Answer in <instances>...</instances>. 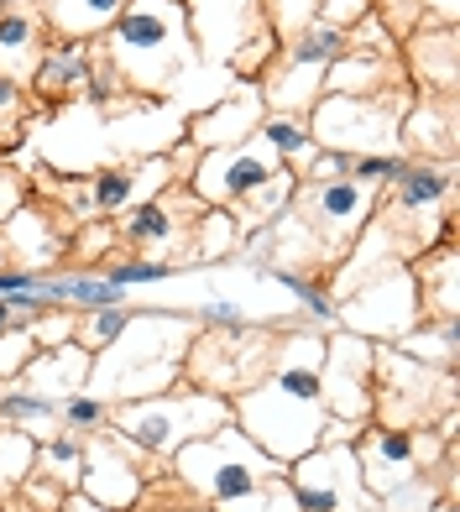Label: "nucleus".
Returning <instances> with one entry per match:
<instances>
[{"instance_id": "nucleus-27", "label": "nucleus", "mask_w": 460, "mask_h": 512, "mask_svg": "<svg viewBox=\"0 0 460 512\" xmlns=\"http://www.w3.org/2000/svg\"><path fill=\"white\" fill-rule=\"evenodd\" d=\"M178 236V215H173V199L157 194L147 204H131L115 215V241L121 246H163Z\"/></svg>"}, {"instance_id": "nucleus-21", "label": "nucleus", "mask_w": 460, "mask_h": 512, "mask_svg": "<svg viewBox=\"0 0 460 512\" xmlns=\"http://www.w3.org/2000/svg\"><path fill=\"white\" fill-rule=\"evenodd\" d=\"M408 84L398 53H372V48H345L325 68V95H382V89ZM413 89V84H408Z\"/></svg>"}, {"instance_id": "nucleus-14", "label": "nucleus", "mask_w": 460, "mask_h": 512, "mask_svg": "<svg viewBox=\"0 0 460 512\" xmlns=\"http://www.w3.org/2000/svg\"><path fill=\"white\" fill-rule=\"evenodd\" d=\"M147 481H152V471L121 445V439H110L105 429L84 434V465H79L74 492H84L89 502H100L110 512H131L147 497Z\"/></svg>"}, {"instance_id": "nucleus-49", "label": "nucleus", "mask_w": 460, "mask_h": 512, "mask_svg": "<svg viewBox=\"0 0 460 512\" xmlns=\"http://www.w3.org/2000/svg\"><path fill=\"white\" fill-rule=\"evenodd\" d=\"M6 330H32V324H21V319L11 314V304L0 298V335H6Z\"/></svg>"}, {"instance_id": "nucleus-11", "label": "nucleus", "mask_w": 460, "mask_h": 512, "mask_svg": "<svg viewBox=\"0 0 460 512\" xmlns=\"http://www.w3.org/2000/svg\"><path fill=\"white\" fill-rule=\"evenodd\" d=\"M429 445L434 434L429 429H393V424H366L356 434V465H361V481L377 502H393L403 492H413L424 476H429Z\"/></svg>"}, {"instance_id": "nucleus-8", "label": "nucleus", "mask_w": 460, "mask_h": 512, "mask_svg": "<svg viewBox=\"0 0 460 512\" xmlns=\"http://www.w3.org/2000/svg\"><path fill=\"white\" fill-rule=\"evenodd\" d=\"M434 392H455V371H434L403 356L398 345H377L372 356V424L429 429Z\"/></svg>"}, {"instance_id": "nucleus-47", "label": "nucleus", "mask_w": 460, "mask_h": 512, "mask_svg": "<svg viewBox=\"0 0 460 512\" xmlns=\"http://www.w3.org/2000/svg\"><path fill=\"white\" fill-rule=\"evenodd\" d=\"M58 512H110V507H100V502H89L84 492H68V497L58 502Z\"/></svg>"}, {"instance_id": "nucleus-51", "label": "nucleus", "mask_w": 460, "mask_h": 512, "mask_svg": "<svg viewBox=\"0 0 460 512\" xmlns=\"http://www.w3.org/2000/svg\"><path fill=\"white\" fill-rule=\"evenodd\" d=\"M173 6H183V0H173Z\"/></svg>"}, {"instance_id": "nucleus-34", "label": "nucleus", "mask_w": 460, "mask_h": 512, "mask_svg": "<svg viewBox=\"0 0 460 512\" xmlns=\"http://www.w3.org/2000/svg\"><path fill=\"white\" fill-rule=\"evenodd\" d=\"M95 272V267H89ZM183 267H173V262H152V256H115V262L100 272L105 283H115V288H126V293H136V288H163V283H173Z\"/></svg>"}, {"instance_id": "nucleus-48", "label": "nucleus", "mask_w": 460, "mask_h": 512, "mask_svg": "<svg viewBox=\"0 0 460 512\" xmlns=\"http://www.w3.org/2000/svg\"><path fill=\"white\" fill-rule=\"evenodd\" d=\"M131 512H210V507H199V502H183V507H157L152 497H142V502H136Z\"/></svg>"}, {"instance_id": "nucleus-44", "label": "nucleus", "mask_w": 460, "mask_h": 512, "mask_svg": "<svg viewBox=\"0 0 460 512\" xmlns=\"http://www.w3.org/2000/svg\"><path fill=\"white\" fill-rule=\"evenodd\" d=\"M74 309H48V314H37L32 319V335L37 345H63V340H74Z\"/></svg>"}, {"instance_id": "nucleus-46", "label": "nucleus", "mask_w": 460, "mask_h": 512, "mask_svg": "<svg viewBox=\"0 0 460 512\" xmlns=\"http://www.w3.org/2000/svg\"><path fill=\"white\" fill-rule=\"evenodd\" d=\"M16 110H21V84L0 79V121H6V115H16Z\"/></svg>"}, {"instance_id": "nucleus-33", "label": "nucleus", "mask_w": 460, "mask_h": 512, "mask_svg": "<svg viewBox=\"0 0 460 512\" xmlns=\"http://www.w3.org/2000/svg\"><path fill=\"white\" fill-rule=\"evenodd\" d=\"M272 283L293 293L298 314H309L314 324H335V288L314 283V277H304V272H288V267H272Z\"/></svg>"}, {"instance_id": "nucleus-22", "label": "nucleus", "mask_w": 460, "mask_h": 512, "mask_svg": "<svg viewBox=\"0 0 460 512\" xmlns=\"http://www.w3.org/2000/svg\"><path fill=\"white\" fill-rule=\"evenodd\" d=\"M89 356L84 345L63 340V345H37V356L27 361V371H21V387L42 392V398H68V392H84L89 387Z\"/></svg>"}, {"instance_id": "nucleus-13", "label": "nucleus", "mask_w": 460, "mask_h": 512, "mask_svg": "<svg viewBox=\"0 0 460 512\" xmlns=\"http://www.w3.org/2000/svg\"><path fill=\"white\" fill-rule=\"evenodd\" d=\"M372 356H377V340H361L351 330L325 335L319 387H325V413L330 418L372 424Z\"/></svg>"}, {"instance_id": "nucleus-43", "label": "nucleus", "mask_w": 460, "mask_h": 512, "mask_svg": "<svg viewBox=\"0 0 460 512\" xmlns=\"http://www.w3.org/2000/svg\"><path fill=\"white\" fill-rule=\"evenodd\" d=\"M351 168H356V157H351V152L314 147V157H309L293 178H304V183H335V178H351Z\"/></svg>"}, {"instance_id": "nucleus-20", "label": "nucleus", "mask_w": 460, "mask_h": 512, "mask_svg": "<svg viewBox=\"0 0 460 512\" xmlns=\"http://www.w3.org/2000/svg\"><path fill=\"white\" fill-rule=\"evenodd\" d=\"M42 16L32 0H6L0 6V79H11L27 89L37 63H42Z\"/></svg>"}, {"instance_id": "nucleus-30", "label": "nucleus", "mask_w": 460, "mask_h": 512, "mask_svg": "<svg viewBox=\"0 0 460 512\" xmlns=\"http://www.w3.org/2000/svg\"><path fill=\"white\" fill-rule=\"evenodd\" d=\"M79 465H84V434L53 429L48 439H37V471L53 476L58 486H68V492L79 486Z\"/></svg>"}, {"instance_id": "nucleus-25", "label": "nucleus", "mask_w": 460, "mask_h": 512, "mask_svg": "<svg viewBox=\"0 0 460 512\" xmlns=\"http://www.w3.org/2000/svg\"><path fill=\"white\" fill-rule=\"evenodd\" d=\"M455 189V162H403V173L393 178V209L398 215H434V209H445Z\"/></svg>"}, {"instance_id": "nucleus-31", "label": "nucleus", "mask_w": 460, "mask_h": 512, "mask_svg": "<svg viewBox=\"0 0 460 512\" xmlns=\"http://www.w3.org/2000/svg\"><path fill=\"white\" fill-rule=\"evenodd\" d=\"M37 471V439L27 429L0 424V502L21 492V481Z\"/></svg>"}, {"instance_id": "nucleus-26", "label": "nucleus", "mask_w": 460, "mask_h": 512, "mask_svg": "<svg viewBox=\"0 0 460 512\" xmlns=\"http://www.w3.org/2000/svg\"><path fill=\"white\" fill-rule=\"evenodd\" d=\"M95 63H100L95 42H53L32 74V89L42 100H63V95H74V89L89 84V68Z\"/></svg>"}, {"instance_id": "nucleus-17", "label": "nucleus", "mask_w": 460, "mask_h": 512, "mask_svg": "<svg viewBox=\"0 0 460 512\" xmlns=\"http://www.w3.org/2000/svg\"><path fill=\"white\" fill-rule=\"evenodd\" d=\"M262 115H267V105H262L257 79H236V89H230V95H220L215 105L194 110L183 131H189V142H194L199 152H220V147L251 142V136H257V126H262Z\"/></svg>"}, {"instance_id": "nucleus-50", "label": "nucleus", "mask_w": 460, "mask_h": 512, "mask_svg": "<svg viewBox=\"0 0 460 512\" xmlns=\"http://www.w3.org/2000/svg\"><path fill=\"white\" fill-rule=\"evenodd\" d=\"M0 267H11V251H6V236H0Z\"/></svg>"}, {"instance_id": "nucleus-4", "label": "nucleus", "mask_w": 460, "mask_h": 512, "mask_svg": "<svg viewBox=\"0 0 460 512\" xmlns=\"http://www.w3.org/2000/svg\"><path fill=\"white\" fill-rule=\"evenodd\" d=\"M225 418H230V398L204 392L194 382H173L168 392H152V398L115 403L105 434L121 439L136 460H173L189 439L220 429Z\"/></svg>"}, {"instance_id": "nucleus-15", "label": "nucleus", "mask_w": 460, "mask_h": 512, "mask_svg": "<svg viewBox=\"0 0 460 512\" xmlns=\"http://www.w3.org/2000/svg\"><path fill=\"white\" fill-rule=\"evenodd\" d=\"M372 204H377V194L366 189V183L335 178V183H309V194L293 189L288 209L314 230V236H325L330 246H345V241H356L361 230L372 225Z\"/></svg>"}, {"instance_id": "nucleus-19", "label": "nucleus", "mask_w": 460, "mask_h": 512, "mask_svg": "<svg viewBox=\"0 0 460 512\" xmlns=\"http://www.w3.org/2000/svg\"><path fill=\"white\" fill-rule=\"evenodd\" d=\"M398 147L413 152V162H455V105L450 95H424L403 110Z\"/></svg>"}, {"instance_id": "nucleus-5", "label": "nucleus", "mask_w": 460, "mask_h": 512, "mask_svg": "<svg viewBox=\"0 0 460 512\" xmlns=\"http://www.w3.org/2000/svg\"><path fill=\"white\" fill-rule=\"evenodd\" d=\"M272 476H283V465L272 460L257 439H246L236 429V418H225L220 429L189 439V445L173 455V481L210 512L230 497L251 492V486L272 481Z\"/></svg>"}, {"instance_id": "nucleus-41", "label": "nucleus", "mask_w": 460, "mask_h": 512, "mask_svg": "<svg viewBox=\"0 0 460 512\" xmlns=\"http://www.w3.org/2000/svg\"><path fill=\"white\" fill-rule=\"evenodd\" d=\"M115 246H121V241H115V220H89L68 251L84 256V267H95V262H105V256H115Z\"/></svg>"}, {"instance_id": "nucleus-37", "label": "nucleus", "mask_w": 460, "mask_h": 512, "mask_svg": "<svg viewBox=\"0 0 460 512\" xmlns=\"http://www.w3.org/2000/svg\"><path fill=\"white\" fill-rule=\"evenodd\" d=\"M215 512H298V507H293L288 481H283V476H272V481H262V486H251V492L220 502Z\"/></svg>"}, {"instance_id": "nucleus-9", "label": "nucleus", "mask_w": 460, "mask_h": 512, "mask_svg": "<svg viewBox=\"0 0 460 512\" xmlns=\"http://www.w3.org/2000/svg\"><path fill=\"white\" fill-rule=\"evenodd\" d=\"M419 319H424L419 314V288H413V267L408 262L366 277V283H356V293H345L335 304L340 330H351L361 340H377V345L403 340Z\"/></svg>"}, {"instance_id": "nucleus-7", "label": "nucleus", "mask_w": 460, "mask_h": 512, "mask_svg": "<svg viewBox=\"0 0 460 512\" xmlns=\"http://www.w3.org/2000/svg\"><path fill=\"white\" fill-rule=\"evenodd\" d=\"M283 330H267V324H241V330H199L189 340V356H183V382H194L204 392H220V398H236L251 382H262L272 371Z\"/></svg>"}, {"instance_id": "nucleus-42", "label": "nucleus", "mask_w": 460, "mask_h": 512, "mask_svg": "<svg viewBox=\"0 0 460 512\" xmlns=\"http://www.w3.org/2000/svg\"><path fill=\"white\" fill-rule=\"evenodd\" d=\"M32 356H37V335L32 330H6L0 335V382H16Z\"/></svg>"}, {"instance_id": "nucleus-18", "label": "nucleus", "mask_w": 460, "mask_h": 512, "mask_svg": "<svg viewBox=\"0 0 460 512\" xmlns=\"http://www.w3.org/2000/svg\"><path fill=\"white\" fill-rule=\"evenodd\" d=\"M408 68L403 79L424 95H450L455 89V27H445V21H419V27L408 32V48H403Z\"/></svg>"}, {"instance_id": "nucleus-16", "label": "nucleus", "mask_w": 460, "mask_h": 512, "mask_svg": "<svg viewBox=\"0 0 460 512\" xmlns=\"http://www.w3.org/2000/svg\"><path fill=\"white\" fill-rule=\"evenodd\" d=\"M183 16H189V37H194V58L204 63H230L236 48L267 27L262 0H183Z\"/></svg>"}, {"instance_id": "nucleus-1", "label": "nucleus", "mask_w": 460, "mask_h": 512, "mask_svg": "<svg viewBox=\"0 0 460 512\" xmlns=\"http://www.w3.org/2000/svg\"><path fill=\"white\" fill-rule=\"evenodd\" d=\"M319 366H325V335H314L309 324H298L278 340V356L262 382H251L246 392L230 398V418L246 439L278 460L293 465L298 455H309L325 434V387H319Z\"/></svg>"}, {"instance_id": "nucleus-12", "label": "nucleus", "mask_w": 460, "mask_h": 512, "mask_svg": "<svg viewBox=\"0 0 460 512\" xmlns=\"http://www.w3.org/2000/svg\"><path fill=\"white\" fill-rule=\"evenodd\" d=\"M278 168H283V162L272 157V152L257 142V136H251V142H241V147L199 152L194 173L183 178V183H189V194H194L204 209H236L241 199L257 194Z\"/></svg>"}, {"instance_id": "nucleus-23", "label": "nucleus", "mask_w": 460, "mask_h": 512, "mask_svg": "<svg viewBox=\"0 0 460 512\" xmlns=\"http://www.w3.org/2000/svg\"><path fill=\"white\" fill-rule=\"evenodd\" d=\"M126 0H42V32L53 42H100Z\"/></svg>"}, {"instance_id": "nucleus-2", "label": "nucleus", "mask_w": 460, "mask_h": 512, "mask_svg": "<svg viewBox=\"0 0 460 512\" xmlns=\"http://www.w3.org/2000/svg\"><path fill=\"white\" fill-rule=\"evenodd\" d=\"M194 335H199L194 314H168V309L136 304L131 324L89 361V387L84 392L105 398L110 408L152 398V392H168L173 382H183V356H189Z\"/></svg>"}, {"instance_id": "nucleus-24", "label": "nucleus", "mask_w": 460, "mask_h": 512, "mask_svg": "<svg viewBox=\"0 0 460 512\" xmlns=\"http://www.w3.org/2000/svg\"><path fill=\"white\" fill-rule=\"evenodd\" d=\"M0 236H6L11 267H32V272H48L58 256L68 251V241L53 236L48 215H42V209H32V204L11 209V215H6V230H0Z\"/></svg>"}, {"instance_id": "nucleus-6", "label": "nucleus", "mask_w": 460, "mask_h": 512, "mask_svg": "<svg viewBox=\"0 0 460 512\" xmlns=\"http://www.w3.org/2000/svg\"><path fill=\"white\" fill-rule=\"evenodd\" d=\"M413 105V89H382V95H319L309 110V136L314 147H330V152H403L398 147V126H403V110Z\"/></svg>"}, {"instance_id": "nucleus-28", "label": "nucleus", "mask_w": 460, "mask_h": 512, "mask_svg": "<svg viewBox=\"0 0 460 512\" xmlns=\"http://www.w3.org/2000/svg\"><path fill=\"white\" fill-rule=\"evenodd\" d=\"M257 142L283 162V168H304L314 157V136H309V115H283V110H267L262 126H257Z\"/></svg>"}, {"instance_id": "nucleus-10", "label": "nucleus", "mask_w": 460, "mask_h": 512, "mask_svg": "<svg viewBox=\"0 0 460 512\" xmlns=\"http://www.w3.org/2000/svg\"><path fill=\"white\" fill-rule=\"evenodd\" d=\"M283 481L298 512H377L382 507L366 492L351 445H314L309 455L283 465Z\"/></svg>"}, {"instance_id": "nucleus-3", "label": "nucleus", "mask_w": 460, "mask_h": 512, "mask_svg": "<svg viewBox=\"0 0 460 512\" xmlns=\"http://www.w3.org/2000/svg\"><path fill=\"white\" fill-rule=\"evenodd\" d=\"M95 48L110 63V74L121 79V89H131L136 100L173 95V84L194 68L189 16L173 0H126Z\"/></svg>"}, {"instance_id": "nucleus-38", "label": "nucleus", "mask_w": 460, "mask_h": 512, "mask_svg": "<svg viewBox=\"0 0 460 512\" xmlns=\"http://www.w3.org/2000/svg\"><path fill=\"white\" fill-rule=\"evenodd\" d=\"M194 220H199V256H230L241 246V230L225 209H199Z\"/></svg>"}, {"instance_id": "nucleus-32", "label": "nucleus", "mask_w": 460, "mask_h": 512, "mask_svg": "<svg viewBox=\"0 0 460 512\" xmlns=\"http://www.w3.org/2000/svg\"><path fill=\"white\" fill-rule=\"evenodd\" d=\"M89 220H115L131 204V162H115V168H95L89 178Z\"/></svg>"}, {"instance_id": "nucleus-39", "label": "nucleus", "mask_w": 460, "mask_h": 512, "mask_svg": "<svg viewBox=\"0 0 460 512\" xmlns=\"http://www.w3.org/2000/svg\"><path fill=\"white\" fill-rule=\"evenodd\" d=\"M403 162H408V152H366V157H356L351 178L366 183L372 194H387V189H393V178L403 173Z\"/></svg>"}, {"instance_id": "nucleus-45", "label": "nucleus", "mask_w": 460, "mask_h": 512, "mask_svg": "<svg viewBox=\"0 0 460 512\" xmlns=\"http://www.w3.org/2000/svg\"><path fill=\"white\" fill-rule=\"evenodd\" d=\"M372 11V0H325V6L314 11V21H325V27H340V32H351L356 21Z\"/></svg>"}, {"instance_id": "nucleus-40", "label": "nucleus", "mask_w": 460, "mask_h": 512, "mask_svg": "<svg viewBox=\"0 0 460 512\" xmlns=\"http://www.w3.org/2000/svg\"><path fill=\"white\" fill-rule=\"evenodd\" d=\"M319 6H325V0H262V16H267V27L278 32V42H283L298 27H309Z\"/></svg>"}, {"instance_id": "nucleus-29", "label": "nucleus", "mask_w": 460, "mask_h": 512, "mask_svg": "<svg viewBox=\"0 0 460 512\" xmlns=\"http://www.w3.org/2000/svg\"><path fill=\"white\" fill-rule=\"evenodd\" d=\"M0 424H11V429H27L32 439H48L58 429V398H42V392L32 387H6L0 392Z\"/></svg>"}, {"instance_id": "nucleus-36", "label": "nucleus", "mask_w": 460, "mask_h": 512, "mask_svg": "<svg viewBox=\"0 0 460 512\" xmlns=\"http://www.w3.org/2000/svg\"><path fill=\"white\" fill-rule=\"evenodd\" d=\"M105 424H110V403L95 398V392H68V398H58V429L100 434Z\"/></svg>"}, {"instance_id": "nucleus-35", "label": "nucleus", "mask_w": 460, "mask_h": 512, "mask_svg": "<svg viewBox=\"0 0 460 512\" xmlns=\"http://www.w3.org/2000/svg\"><path fill=\"white\" fill-rule=\"evenodd\" d=\"M131 314H136V304H110V309H89V314H79V319H74V345H84L89 356L105 351V345L131 324Z\"/></svg>"}]
</instances>
